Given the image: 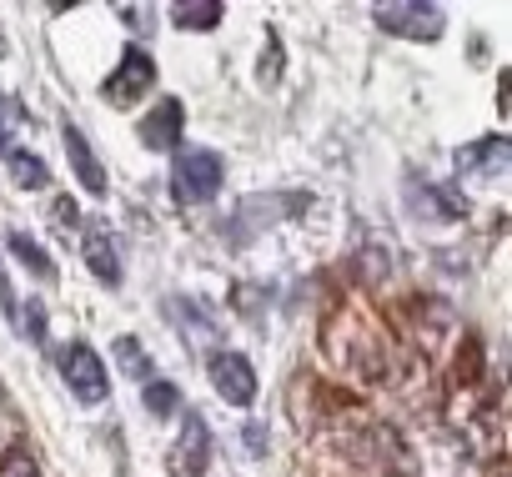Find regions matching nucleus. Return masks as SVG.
<instances>
[{
  "mask_svg": "<svg viewBox=\"0 0 512 477\" xmlns=\"http://www.w3.org/2000/svg\"><path fill=\"white\" fill-rule=\"evenodd\" d=\"M226 186V161L216 156V151H206V146H186L181 156H176V196L181 201H211L216 191Z\"/></svg>",
  "mask_w": 512,
  "mask_h": 477,
  "instance_id": "nucleus-1",
  "label": "nucleus"
},
{
  "mask_svg": "<svg viewBox=\"0 0 512 477\" xmlns=\"http://www.w3.org/2000/svg\"><path fill=\"white\" fill-rule=\"evenodd\" d=\"M56 367H61L66 387L76 392V402H86V407L106 402L111 377H106V362H101V357H96L86 342H66V347H61V357H56Z\"/></svg>",
  "mask_w": 512,
  "mask_h": 477,
  "instance_id": "nucleus-2",
  "label": "nucleus"
},
{
  "mask_svg": "<svg viewBox=\"0 0 512 477\" xmlns=\"http://www.w3.org/2000/svg\"><path fill=\"white\" fill-rule=\"evenodd\" d=\"M372 21L387 31V36H402V41H437L447 16L437 6H407V0H392V6H377Z\"/></svg>",
  "mask_w": 512,
  "mask_h": 477,
  "instance_id": "nucleus-3",
  "label": "nucleus"
},
{
  "mask_svg": "<svg viewBox=\"0 0 512 477\" xmlns=\"http://www.w3.org/2000/svg\"><path fill=\"white\" fill-rule=\"evenodd\" d=\"M151 86H156V61H151L141 46H126V51H121V66L106 76L101 91H106V101H116V106H136Z\"/></svg>",
  "mask_w": 512,
  "mask_h": 477,
  "instance_id": "nucleus-4",
  "label": "nucleus"
},
{
  "mask_svg": "<svg viewBox=\"0 0 512 477\" xmlns=\"http://www.w3.org/2000/svg\"><path fill=\"white\" fill-rule=\"evenodd\" d=\"M206 372H211V387H216L221 402H231V407H251L256 402V372H251V362L241 352H216L206 362Z\"/></svg>",
  "mask_w": 512,
  "mask_h": 477,
  "instance_id": "nucleus-5",
  "label": "nucleus"
},
{
  "mask_svg": "<svg viewBox=\"0 0 512 477\" xmlns=\"http://www.w3.org/2000/svg\"><path fill=\"white\" fill-rule=\"evenodd\" d=\"M206 467H211V432H206V422L191 412V417L181 422L176 447H171V472H176V477H201Z\"/></svg>",
  "mask_w": 512,
  "mask_h": 477,
  "instance_id": "nucleus-6",
  "label": "nucleus"
},
{
  "mask_svg": "<svg viewBox=\"0 0 512 477\" xmlns=\"http://www.w3.org/2000/svg\"><path fill=\"white\" fill-rule=\"evenodd\" d=\"M141 141L151 146V151H171V146H181V101L176 96H166V101H156L146 116H141Z\"/></svg>",
  "mask_w": 512,
  "mask_h": 477,
  "instance_id": "nucleus-7",
  "label": "nucleus"
},
{
  "mask_svg": "<svg viewBox=\"0 0 512 477\" xmlns=\"http://www.w3.org/2000/svg\"><path fill=\"white\" fill-rule=\"evenodd\" d=\"M61 141H66V156H71V171H76V181H81V186H86L91 196H101V191H106V171H101V161H96V151H91L86 131L66 121Z\"/></svg>",
  "mask_w": 512,
  "mask_h": 477,
  "instance_id": "nucleus-8",
  "label": "nucleus"
},
{
  "mask_svg": "<svg viewBox=\"0 0 512 477\" xmlns=\"http://www.w3.org/2000/svg\"><path fill=\"white\" fill-rule=\"evenodd\" d=\"M86 267L101 287H121V257H116V242L111 231L101 226H86Z\"/></svg>",
  "mask_w": 512,
  "mask_h": 477,
  "instance_id": "nucleus-9",
  "label": "nucleus"
},
{
  "mask_svg": "<svg viewBox=\"0 0 512 477\" xmlns=\"http://www.w3.org/2000/svg\"><path fill=\"white\" fill-rule=\"evenodd\" d=\"M457 166L472 171V176H502L507 171V141L502 136H482L467 151H457Z\"/></svg>",
  "mask_w": 512,
  "mask_h": 477,
  "instance_id": "nucleus-10",
  "label": "nucleus"
},
{
  "mask_svg": "<svg viewBox=\"0 0 512 477\" xmlns=\"http://www.w3.org/2000/svg\"><path fill=\"white\" fill-rule=\"evenodd\" d=\"M6 166H11L16 186H26V191H41V186L51 181V171H46V161H41L36 151H11V156H6Z\"/></svg>",
  "mask_w": 512,
  "mask_h": 477,
  "instance_id": "nucleus-11",
  "label": "nucleus"
},
{
  "mask_svg": "<svg viewBox=\"0 0 512 477\" xmlns=\"http://www.w3.org/2000/svg\"><path fill=\"white\" fill-rule=\"evenodd\" d=\"M171 21L181 31H216L221 26V6H216V0H196V6H176Z\"/></svg>",
  "mask_w": 512,
  "mask_h": 477,
  "instance_id": "nucleus-12",
  "label": "nucleus"
},
{
  "mask_svg": "<svg viewBox=\"0 0 512 477\" xmlns=\"http://www.w3.org/2000/svg\"><path fill=\"white\" fill-rule=\"evenodd\" d=\"M21 131H26V106H21L16 96H6V101H0V156L21 151V146H16Z\"/></svg>",
  "mask_w": 512,
  "mask_h": 477,
  "instance_id": "nucleus-13",
  "label": "nucleus"
},
{
  "mask_svg": "<svg viewBox=\"0 0 512 477\" xmlns=\"http://www.w3.org/2000/svg\"><path fill=\"white\" fill-rule=\"evenodd\" d=\"M11 252H16V257H21V262H26V267H31L41 282H56V267H51V257H46V252L31 242L26 231H11Z\"/></svg>",
  "mask_w": 512,
  "mask_h": 477,
  "instance_id": "nucleus-14",
  "label": "nucleus"
},
{
  "mask_svg": "<svg viewBox=\"0 0 512 477\" xmlns=\"http://www.w3.org/2000/svg\"><path fill=\"white\" fill-rule=\"evenodd\" d=\"M141 402H146V412H151V417H171V412L181 407V392H176L171 382L151 377V382L141 387Z\"/></svg>",
  "mask_w": 512,
  "mask_h": 477,
  "instance_id": "nucleus-15",
  "label": "nucleus"
},
{
  "mask_svg": "<svg viewBox=\"0 0 512 477\" xmlns=\"http://www.w3.org/2000/svg\"><path fill=\"white\" fill-rule=\"evenodd\" d=\"M0 477H41V467H36V457H26V452H11L6 462H0Z\"/></svg>",
  "mask_w": 512,
  "mask_h": 477,
  "instance_id": "nucleus-16",
  "label": "nucleus"
},
{
  "mask_svg": "<svg viewBox=\"0 0 512 477\" xmlns=\"http://www.w3.org/2000/svg\"><path fill=\"white\" fill-rule=\"evenodd\" d=\"M116 357H121V362L131 367V372H141V377L151 382V367L141 362V347H136V337H121V342H116Z\"/></svg>",
  "mask_w": 512,
  "mask_h": 477,
  "instance_id": "nucleus-17",
  "label": "nucleus"
},
{
  "mask_svg": "<svg viewBox=\"0 0 512 477\" xmlns=\"http://www.w3.org/2000/svg\"><path fill=\"white\" fill-rule=\"evenodd\" d=\"M51 216L61 221V231H66V236H71V231H81V211H76V201H71V196H61Z\"/></svg>",
  "mask_w": 512,
  "mask_h": 477,
  "instance_id": "nucleus-18",
  "label": "nucleus"
},
{
  "mask_svg": "<svg viewBox=\"0 0 512 477\" xmlns=\"http://www.w3.org/2000/svg\"><path fill=\"white\" fill-rule=\"evenodd\" d=\"M0 312H6V322H11V327H21V312H16V292H11L6 267H0Z\"/></svg>",
  "mask_w": 512,
  "mask_h": 477,
  "instance_id": "nucleus-19",
  "label": "nucleus"
},
{
  "mask_svg": "<svg viewBox=\"0 0 512 477\" xmlns=\"http://www.w3.org/2000/svg\"><path fill=\"white\" fill-rule=\"evenodd\" d=\"M116 16H121V21H136L131 31H146V21L156 26V11H146V6H116Z\"/></svg>",
  "mask_w": 512,
  "mask_h": 477,
  "instance_id": "nucleus-20",
  "label": "nucleus"
},
{
  "mask_svg": "<svg viewBox=\"0 0 512 477\" xmlns=\"http://www.w3.org/2000/svg\"><path fill=\"white\" fill-rule=\"evenodd\" d=\"M26 332H31L36 342H46V307H41V302H31V312H26Z\"/></svg>",
  "mask_w": 512,
  "mask_h": 477,
  "instance_id": "nucleus-21",
  "label": "nucleus"
},
{
  "mask_svg": "<svg viewBox=\"0 0 512 477\" xmlns=\"http://www.w3.org/2000/svg\"><path fill=\"white\" fill-rule=\"evenodd\" d=\"M277 76H282V46L272 41V46H267V66H262V81H277Z\"/></svg>",
  "mask_w": 512,
  "mask_h": 477,
  "instance_id": "nucleus-22",
  "label": "nucleus"
}]
</instances>
